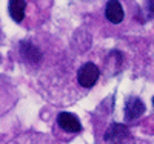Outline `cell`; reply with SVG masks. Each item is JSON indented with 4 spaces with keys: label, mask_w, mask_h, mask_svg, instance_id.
Segmentation results:
<instances>
[{
    "label": "cell",
    "mask_w": 154,
    "mask_h": 144,
    "mask_svg": "<svg viewBox=\"0 0 154 144\" xmlns=\"http://www.w3.org/2000/svg\"><path fill=\"white\" fill-rule=\"evenodd\" d=\"M99 77H100L99 66L96 63H93V61H86L77 69L75 80H77V84H79L83 90H88V89H91L97 83Z\"/></svg>",
    "instance_id": "obj_1"
},
{
    "label": "cell",
    "mask_w": 154,
    "mask_h": 144,
    "mask_svg": "<svg viewBox=\"0 0 154 144\" xmlns=\"http://www.w3.org/2000/svg\"><path fill=\"white\" fill-rule=\"evenodd\" d=\"M105 17L108 22L117 25L120 23L123 19H125V11L120 5V2H117V0H111V2L106 3L105 6Z\"/></svg>",
    "instance_id": "obj_6"
},
{
    "label": "cell",
    "mask_w": 154,
    "mask_h": 144,
    "mask_svg": "<svg viewBox=\"0 0 154 144\" xmlns=\"http://www.w3.org/2000/svg\"><path fill=\"white\" fill-rule=\"evenodd\" d=\"M57 126L62 130L69 132V134H79V132H82V123H80V120L77 118L74 113H69V112H60L57 115Z\"/></svg>",
    "instance_id": "obj_4"
},
{
    "label": "cell",
    "mask_w": 154,
    "mask_h": 144,
    "mask_svg": "<svg viewBox=\"0 0 154 144\" xmlns=\"http://www.w3.org/2000/svg\"><path fill=\"white\" fill-rule=\"evenodd\" d=\"M6 144H62L53 137H49L42 132H35V130H28L16 135L14 138H11Z\"/></svg>",
    "instance_id": "obj_3"
},
{
    "label": "cell",
    "mask_w": 154,
    "mask_h": 144,
    "mask_svg": "<svg viewBox=\"0 0 154 144\" xmlns=\"http://www.w3.org/2000/svg\"><path fill=\"white\" fill-rule=\"evenodd\" d=\"M103 143L105 144H134V140L125 124L114 123L105 130Z\"/></svg>",
    "instance_id": "obj_2"
},
{
    "label": "cell",
    "mask_w": 154,
    "mask_h": 144,
    "mask_svg": "<svg viewBox=\"0 0 154 144\" xmlns=\"http://www.w3.org/2000/svg\"><path fill=\"white\" fill-rule=\"evenodd\" d=\"M145 113V104L139 97H128L125 101V118L126 121H134Z\"/></svg>",
    "instance_id": "obj_5"
},
{
    "label": "cell",
    "mask_w": 154,
    "mask_h": 144,
    "mask_svg": "<svg viewBox=\"0 0 154 144\" xmlns=\"http://www.w3.org/2000/svg\"><path fill=\"white\" fill-rule=\"evenodd\" d=\"M152 103H154V98H152Z\"/></svg>",
    "instance_id": "obj_8"
},
{
    "label": "cell",
    "mask_w": 154,
    "mask_h": 144,
    "mask_svg": "<svg viewBox=\"0 0 154 144\" xmlns=\"http://www.w3.org/2000/svg\"><path fill=\"white\" fill-rule=\"evenodd\" d=\"M26 2L23 0H11L8 3V12L11 19L14 20L16 23H20L25 19V12H26Z\"/></svg>",
    "instance_id": "obj_7"
}]
</instances>
